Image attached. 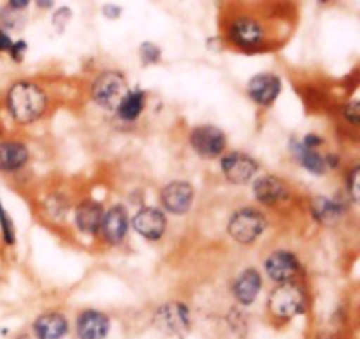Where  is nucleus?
I'll return each mask as SVG.
<instances>
[{
  "instance_id": "f257e3e1",
  "label": "nucleus",
  "mask_w": 360,
  "mask_h": 339,
  "mask_svg": "<svg viewBox=\"0 0 360 339\" xmlns=\"http://www.w3.org/2000/svg\"><path fill=\"white\" fill-rule=\"evenodd\" d=\"M7 115L18 125H32L48 111L49 97L39 83L18 79L7 88L4 97Z\"/></svg>"
},
{
  "instance_id": "f03ea898",
  "label": "nucleus",
  "mask_w": 360,
  "mask_h": 339,
  "mask_svg": "<svg viewBox=\"0 0 360 339\" xmlns=\"http://www.w3.org/2000/svg\"><path fill=\"white\" fill-rule=\"evenodd\" d=\"M267 315L278 324H288L308 312V292L299 281L280 283L269 292Z\"/></svg>"
},
{
  "instance_id": "7ed1b4c3",
  "label": "nucleus",
  "mask_w": 360,
  "mask_h": 339,
  "mask_svg": "<svg viewBox=\"0 0 360 339\" xmlns=\"http://www.w3.org/2000/svg\"><path fill=\"white\" fill-rule=\"evenodd\" d=\"M225 32L229 42L243 51H259L269 41L266 25L252 14H238L232 18Z\"/></svg>"
},
{
  "instance_id": "20e7f679",
  "label": "nucleus",
  "mask_w": 360,
  "mask_h": 339,
  "mask_svg": "<svg viewBox=\"0 0 360 339\" xmlns=\"http://www.w3.org/2000/svg\"><path fill=\"white\" fill-rule=\"evenodd\" d=\"M130 91L129 81L118 70H104L91 83V101L101 109L115 113Z\"/></svg>"
},
{
  "instance_id": "39448f33",
  "label": "nucleus",
  "mask_w": 360,
  "mask_h": 339,
  "mask_svg": "<svg viewBox=\"0 0 360 339\" xmlns=\"http://www.w3.org/2000/svg\"><path fill=\"white\" fill-rule=\"evenodd\" d=\"M266 227V215L260 210H257V207L245 206L239 207L238 211L231 215L227 224V232L239 245H252L264 234Z\"/></svg>"
},
{
  "instance_id": "423d86ee",
  "label": "nucleus",
  "mask_w": 360,
  "mask_h": 339,
  "mask_svg": "<svg viewBox=\"0 0 360 339\" xmlns=\"http://www.w3.org/2000/svg\"><path fill=\"white\" fill-rule=\"evenodd\" d=\"M155 329L171 338H185L192 331V313L181 301L164 302L153 315Z\"/></svg>"
},
{
  "instance_id": "0eeeda50",
  "label": "nucleus",
  "mask_w": 360,
  "mask_h": 339,
  "mask_svg": "<svg viewBox=\"0 0 360 339\" xmlns=\"http://www.w3.org/2000/svg\"><path fill=\"white\" fill-rule=\"evenodd\" d=\"M188 143L195 155L204 160L220 158L227 150V134L214 125H199L188 134Z\"/></svg>"
},
{
  "instance_id": "6e6552de",
  "label": "nucleus",
  "mask_w": 360,
  "mask_h": 339,
  "mask_svg": "<svg viewBox=\"0 0 360 339\" xmlns=\"http://www.w3.org/2000/svg\"><path fill=\"white\" fill-rule=\"evenodd\" d=\"M220 158L221 174L232 185H248L255 179L257 172H259V162L252 155L241 150L229 151V153L221 155Z\"/></svg>"
},
{
  "instance_id": "1a4fd4ad",
  "label": "nucleus",
  "mask_w": 360,
  "mask_h": 339,
  "mask_svg": "<svg viewBox=\"0 0 360 339\" xmlns=\"http://www.w3.org/2000/svg\"><path fill=\"white\" fill-rule=\"evenodd\" d=\"M253 196L262 206L276 207L292 199V188L280 176L262 174L253 179Z\"/></svg>"
},
{
  "instance_id": "9d476101",
  "label": "nucleus",
  "mask_w": 360,
  "mask_h": 339,
  "mask_svg": "<svg viewBox=\"0 0 360 339\" xmlns=\"http://www.w3.org/2000/svg\"><path fill=\"white\" fill-rule=\"evenodd\" d=\"M264 271L274 285L288 283V281H297L299 273H301V262L295 253L288 252V250H274L264 260Z\"/></svg>"
},
{
  "instance_id": "9b49d317",
  "label": "nucleus",
  "mask_w": 360,
  "mask_h": 339,
  "mask_svg": "<svg viewBox=\"0 0 360 339\" xmlns=\"http://www.w3.org/2000/svg\"><path fill=\"white\" fill-rule=\"evenodd\" d=\"M193 199H195V188L192 183L188 181H176L167 183L164 188L160 190V203L164 207V213L176 215V217H183L192 210Z\"/></svg>"
},
{
  "instance_id": "f8f14e48",
  "label": "nucleus",
  "mask_w": 360,
  "mask_h": 339,
  "mask_svg": "<svg viewBox=\"0 0 360 339\" xmlns=\"http://www.w3.org/2000/svg\"><path fill=\"white\" fill-rule=\"evenodd\" d=\"M129 229L130 217L123 204H115V206L104 210L101 229H98V234L102 236L104 243L111 246L122 245L127 239V236H129Z\"/></svg>"
},
{
  "instance_id": "ddd939ff",
  "label": "nucleus",
  "mask_w": 360,
  "mask_h": 339,
  "mask_svg": "<svg viewBox=\"0 0 360 339\" xmlns=\"http://www.w3.org/2000/svg\"><path fill=\"white\" fill-rule=\"evenodd\" d=\"M130 225L146 241H160L167 231V217L160 207L144 206L130 218Z\"/></svg>"
},
{
  "instance_id": "4468645a",
  "label": "nucleus",
  "mask_w": 360,
  "mask_h": 339,
  "mask_svg": "<svg viewBox=\"0 0 360 339\" xmlns=\"http://www.w3.org/2000/svg\"><path fill=\"white\" fill-rule=\"evenodd\" d=\"M283 90L281 77L274 72L255 74L246 84V94L259 108H271Z\"/></svg>"
},
{
  "instance_id": "2eb2a0df",
  "label": "nucleus",
  "mask_w": 360,
  "mask_h": 339,
  "mask_svg": "<svg viewBox=\"0 0 360 339\" xmlns=\"http://www.w3.org/2000/svg\"><path fill=\"white\" fill-rule=\"evenodd\" d=\"M74 333L77 339H108L111 333V319L98 309H83L76 316Z\"/></svg>"
},
{
  "instance_id": "dca6fc26",
  "label": "nucleus",
  "mask_w": 360,
  "mask_h": 339,
  "mask_svg": "<svg viewBox=\"0 0 360 339\" xmlns=\"http://www.w3.org/2000/svg\"><path fill=\"white\" fill-rule=\"evenodd\" d=\"M262 274L255 269V267H248L243 271L232 283V295H234L236 302L243 308H250L255 305L259 299L260 290H262Z\"/></svg>"
},
{
  "instance_id": "f3484780",
  "label": "nucleus",
  "mask_w": 360,
  "mask_h": 339,
  "mask_svg": "<svg viewBox=\"0 0 360 339\" xmlns=\"http://www.w3.org/2000/svg\"><path fill=\"white\" fill-rule=\"evenodd\" d=\"M69 331V319L60 312H44L32 322V334L35 339H63Z\"/></svg>"
},
{
  "instance_id": "a211bd4d",
  "label": "nucleus",
  "mask_w": 360,
  "mask_h": 339,
  "mask_svg": "<svg viewBox=\"0 0 360 339\" xmlns=\"http://www.w3.org/2000/svg\"><path fill=\"white\" fill-rule=\"evenodd\" d=\"M30 160V150L16 139H0V172L13 174L21 171Z\"/></svg>"
},
{
  "instance_id": "6ab92c4d",
  "label": "nucleus",
  "mask_w": 360,
  "mask_h": 339,
  "mask_svg": "<svg viewBox=\"0 0 360 339\" xmlns=\"http://www.w3.org/2000/svg\"><path fill=\"white\" fill-rule=\"evenodd\" d=\"M102 217H104V207L101 203L94 199H86L79 203L74 210V224L79 232L86 236H98Z\"/></svg>"
},
{
  "instance_id": "aec40b11",
  "label": "nucleus",
  "mask_w": 360,
  "mask_h": 339,
  "mask_svg": "<svg viewBox=\"0 0 360 339\" xmlns=\"http://www.w3.org/2000/svg\"><path fill=\"white\" fill-rule=\"evenodd\" d=\"M309 211H311V217L316 224L334 225L343 218L345 211H347V206H345V203H341L340 199L319 196L311 199Z\"/></svg>"
},
{
  "instance_id": "412c9836",
  "label": "nucleus",
  "mask_w": 360,
  "mask_h": 339,
  "mask_svg": "<svg viewBox=\"0 0 360 339\" xmlns=\"http://www.w3.org/2000/svg\"><path fill=\"white\" fill-rule=\"evenodd\" d=\"M288 148H290V153L294 155V158L297 160V164L301 165L302 169H306L308 172L315 176H323L327 174V165L326 160H323V155L320 153L319 150H309V148H304L299 139H292L288 143Z\"/></svg>"
},
{
  "instance_id": "4be33fe9",
  "label": "nucleus",
  "mask_w": 360,
  "mask_h": 339,
  "mask_svg": "<svg viewBox=\"0 0 360 339\" xmlns=\"http://www.w3.org/2000/svg\"><path fill=\"white\" fill-rule=\"evenodd\" d=\"M146 101L148 97L144 90H141V88L130 90L129 94H127V97L122 101V104L118 105L115 115L125 123L137 122V120L141 118V115L144 113V109H146Z\"/></svg>"
},
{
  "instance_id": "5701e85b",
  "label": "nucleus",
  "mask_w": 360,
  "mask_h": 339,
  "mask_svg": "<svg viewBox=\"0 0 360 339\" xmlns=\"http://www.w3.org/2000/svg\"><path fill=\"white\" fill-rule=\"evenodd\" d=\"M0 234H2V241L7 246H14V243H16V227H14L11 215L4 207L2 199H0Z\"/></svg>"
},
{
  "instance_id": "b1692460",
  "label": "nucleus",
  "mask_w": 360,
  "mask_h": 339,
  "mask_svg": "<svg viewBox=\"0 0 360 339\" xmlns=\"http://www.w3.org/2000/svg\"><path fill=\"white\" fill-rule=\"evenodd\" d=\"M25 25V18L21 16V11L11 9L9 6L0 9V28L2 30H20Z\"/></svg>"
},
{
  "instance_id": "393cba45",
  "label": "nucleus",
  "mask_w": 360,
  "mask_h": 339,
  "mask_svg": "<svg viewBox=\"0 0 360 339\" xmlns=\"http://www.w3.org/2000/svg\"><path fill=\"white\" fill-rule=\"evenodd\" d=\"M359 181H360V167L359 164H354L350 171L345 176V190H347V197L354 204L359 203Z\"/></svg>"
},
{
  "instance_id": "a878e982",
  "label": "nucleus",
  "mask_w": 360,
  "mask_h": 339,
  "mask_svg": "<svg viewBox=\"0 0 360 339\" xmlns=\"http://www.w3.org/2000/svg\"><path fill=\"white\" fill-rule=\"evenodd\" d=\"M139 58L144 67L157 65L162 60V49L155 42H143L139 46Z\"/></svg>"
},
{
  "instance_id": "bb28decb",
  "label": "nucleus",
  "mask_w": 360,
  "mask_h": 339,
  "mask_svg": "<svg viewBox=\"0 0 360 339\" xmlns=\"http://www.w3.org/2000/svg\"><path fill=\"white\" fill-rule=\"evenodd\" d=\"M70 20H72V11H70V7H60V9H56L55 13H53L51 23L53 27H55V30L58 32V34H62V32H65V28L69 27Z\"/></svg>"
},
{
  "instance_id": "cd10ccee",
  "label": "nucleus",
  "mask_w": 360,
  "mask_h": 339,
  "mask_svg": "<svg viewBox=\"0 0 360 339\" xmlns=\"http://www.w3.org/2000/svg\"><path fill=\"white\" fill-rule=\"evenodd\" d=\"M341 115H343V120L352 127L360 125V102L359 101H350L348 104L343 105L341 109Z\"/></svg>"
},
{
  "instance_id": "c85d7f7f",
  "label": "nucleus",
  "mask_w": 360,
  "mask_h": 339,
  "mask_svg": "<svg viewBox=\"0 0 360 339\" xmlns=\"http://www.w3.org/2000/svg\"><path fill=\"white\" fill-rule=\"evenodd\" d=\"M27 51H28V44L27 41H23V39H20V41L13 42L9 48V56L13 58V62L16 63H21L25 60V56H27Z\"/></svg>"
},
{
  "instance_id": "c756f323",
  "label": "nucleus",
  "mask_w": 360,
  "mask_h": 339,
  "mask_svg": "<svg viewBox=\"0 0 360 339\" xmlns=\"http://www.w3.org/2000/svg\"><path fill=\"white\" fill-rule=\"evenodd\" d=\"M299 141H301L302 146L309 148V150H320V148L326 144V139H323L320 134H315V132L304 134V136H302V139H299Z\"/></svg>"
},
{
  "instance_id": "7c9ffc66",
  "label": "nucleus",
  "mask_w": 360,
  "mask_h": 339,
  "mask_svg": "<svg viewBox=\"0 0 360 339\" xmlns=\"http://www.w3.org/2000/svg\"><path fill=\"white\" fill-rule=\"evenodd\" d=\"M102 14L108 20H118L122 16V7L115 6V4H105V6H102Z\"/></svg>"
},
{
  "instance_id": "2f4dec72",
  "label": "nucleus",
  "mask_w": 360,
  "mask_h": 339,
  "mask_svg": "<svg viewBox=\"0 0 360 339\" xmlns=\"http://www.w3.org/2000/svg\"><path fill=\"white\" fill-rule=\"evenodd\" d=\"M11 44H13V39H11V35L7 34L6 30H2V28H0V53L9 51Z\"/></svg>"
},
{
  "instance_id": "473e14b6",
  "label": "nucleus",
  "mask_w": 360,
  "mask_h": 339,
  "mask_svg": "<svg viewBox=\"0 0 360 339\" xmlns=\"http://www.w3.org/2000/svg\"><path fill=\"white\" fill-rule=\"evenodd\" d=\"M323 160H326L327 169H338L341 165V157L338 153L323 155Z\"/></svg>"
},
{
  "instance_id": "72a5a7b5",
  "label": "nucleus",
  "mask_w": 360,
  "mask_h": 339,
  "mask_svg": "<svg viewBox=\"0 0 360 339\" xmlns=\"http://www.w3.org/2000/svg\"><path fill=\"white\" fill-rule=\"evenodd\" d=\"M28 4H30V0H9V4H7V6L14 11H23V9H27Z\"/></svg>"
},
{
  "instance_id": "f704fd0d",
  "label": "nucleus",
  "mask_w": 360,
  "mask_h": 339,
  "mask_svg": "<svg viewBox=\"0 0 360 339\" xmlns=\"http://www.w3.org/2000/svg\"><path fill=\"white\" fill-rule=\"evenodd\" d=\"M35 4H37V7H41V9H51V7L55 6V0H35Z\"/></svg>"
},
{
  "instance_id": "c9c22d12",
  "label": "nucleus",
  "mask_w": 360,
  "mask_h": 339,
  "mask_svg": "<svg viewBox=\"0 0 360 339\" xmlns=\"http://www.w3.org/2000/svg\"><path fill=\"white\" fill-rule=\"evenodd\" d=\"M4 137V132H2V129H0V139H2Z\"/></svg>"
},
{
  "instance_id": "e433bc0d",
  "label": "nucleus",
  "mask_w": 360,
  "mask_h": 339,
  "mask_svg": "<svg viewBox=\"0 0 360 339\" xmlns=\"http://www.w3.org/2000/svg\"><path fill=\"white\" fill-rule=\"evenodd\" d=\"M319 2H322V4H326V2H329V0H319Z\"/></svg>"
}]
</instances>
